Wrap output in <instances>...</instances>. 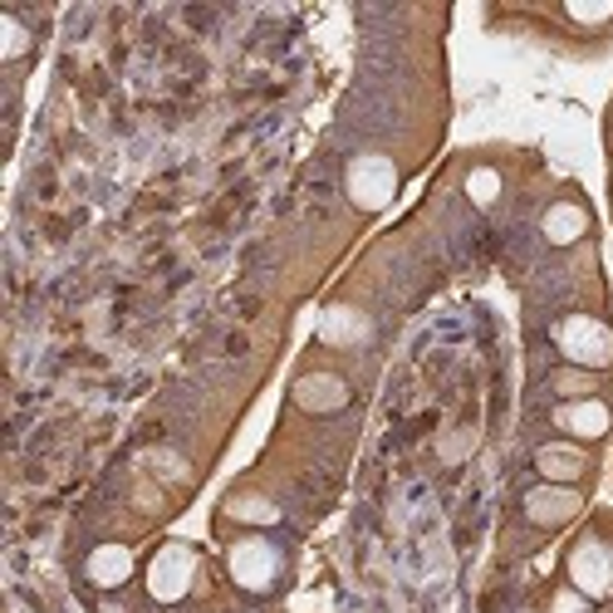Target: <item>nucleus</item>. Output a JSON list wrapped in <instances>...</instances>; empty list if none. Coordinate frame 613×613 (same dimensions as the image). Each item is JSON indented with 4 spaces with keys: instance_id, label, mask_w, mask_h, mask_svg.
I'll return each instance as SVG.
<instances>
[{
    "instance_id": "obj_12",
    "label": "nucleus",
    "mask_w": 613,
    "mask_h": 613,
    "mask_svg": "<svg viewBox=\"0 0 613 613\" xmlns=\"http://www.w3.org/2000/svg\"><path fill=\"white\" fill-rule=\"evenodd\" d=\"M466 192L476 196V202H496V192H500V177L490 167H476L471 177H466Z\"/></svg>"
},
{
    "instance_id": "obj_9",
    "label": "nucleus",
    "mask_w": 613,
    "mask_h": 613,
    "mask_svg": "<svg viewBox=\"0 0 613 613\" xmlns=\"http://www.w3.org/2000/svg\"><path fill=\"white\" fill-rule=\"evenodd\" d=\"M294 398L304 402V408H314V412H334L349 402V388L339 383V378H329V373H314V378H304L300 388H294Z\"/></svg>"
},
{
    "instance_id": "obj_1",
    "label": "nucleus",
    "mask_w": 613,
    "mask_h": 613,
    "mask_svg": "<svg viewBox=\"0 0 613 613\" xmlns=\"http://www.w3.org/2000/svg\"><path fill=\"white\" fill-rule=\"evenodd\" d=\"M555 343L570 363L580 368H609L613 363V329L604 319H588V314H570L555 329Z\"/></svg>"
},
{
    "instance_id": "obj_6",
    "label": "nucleus",
    "mask_w": 613,
    "mask_h": 613,
    "mask_svg": "<svg viewBox=\"0 0 613 613\" xmlns=\"http://www.w3.org/2000/svg\"><path fill=\"white\" fill-rule=\"evenodd\" d=\"M555 422L564 427V432H574V437H604L609 432V408L599 398L564 402V408L555 412Z\"/></svg>"
},
{
    "instance_id": "obj_5",
    "label": "nucleus",
    "mask_w": 613,
    "mask_h": 613,
    "mask_svg": "<svg viewBox=\"0 0 613 613\" xmlns=\"http://www.w3.org/2000/svg\"><path fill=\"white\" fill-rule=\"evenodd\" d=\"M231 574H236V584L241 588H270L275 584V574H280V555H275V545H265V539H241L236 549H231Z\"/></svg>"
},
{
    "instance_id": "obj_4",
    "label": "nucleus",
    "mask_w": 613,
    "mask_h": 613,
    "mask_svg": "<svg viewBox=\"0 0 613 613\" xmlns=\"http://www.w3.org/2000/svg\"><path fill=\"white\" fill-rule=\"evenodd\" d=\"M570 580L584 599H609L613 594V555L599 539H580L570 555Z\"/></svg>"
},
{
    "instance_id": "obj_13",
    "label": "nucleus",
    "mask_w": 613,
    "mask_h": 613,
    "mask_svg": "<svg viewBox=\"0 0 613 613\" xmlns=\"http://www.w3.org/2000/svg\"><path fill=\"white\" fill-rule=\"evenodd\" d=\"M549 613H588V599L580 588H560V594L549 599Z\"/></svg>"
},
{
    "instance_id": "obj_10",
    "label": "nucleus",
    "mask_w": 613,
    "mask_h": 613,
    "mask_svg": "<svg viewBox=\"0 0 613 613\" xmlns=\"http://www.w3.org/2000/svg\"><path fill=\"white\" fill-rule=\"evenodd\" d=\"M588 231V216H584V206H574V202H560V206H549L545 212V236L555 241V245H570V241H580Z\"/></svg>"
},
{
    "instance_id": "obj_2",
    "label": "nucleus",
    "mask_w": 613,
    "mask_h": 613,
    "mask_svg": "<svg viewBox=\"0 0 613 613\" xmlns=\"http://www.w3.org/2000/svg\"><path fill=\"white\" fill-rule=\"evenodd\" d=\"M392 192H398V167L388 163V157H378V153H368V157H353V167H349V196L359 206H388L392 202Z\"/></svg>"
},
{
    "instance_id": "obj_11",
    "label": "nucleus",
    "mask_w": 613,
    "mask_h": 613,
    "mask_svg": "<svg viewBox=\"0 0 613 613\" xmlns=\"http://www.w3.org/2000/svg\"><path fill=\"white\" fill-rule=\"evenodd\" d=\"M539 471H545L549 481H574V476L584 471V457L570 447H545L539 451Z\"/></svg>"
},
{
    "instance_id": "obj_3",
    "label": "nucleus",
    "mask_w": 613,
    "mask_h": 613,
    "mask_svg": "<svg viewBox=\"0 0 613 613\" xmlns=\"http://www.w3.org/2000/svg\"><path fill=\"white\" fill-rule=\"evenodd\" d=\"M196 580V555L187 545H167V549H157L153 564H147V588H153V599H182L192 588Z\"/></svg>"
},
{
    "instance_id": "obj_8",
    "label": "nucleus",
    "mask_w": 613,
    "mask_h": 613,
    "mask_svg": "<svg viewBox=\"0 0 613 613\" xmlns=\"http://www.w3.org/2000/svg\"><path fill=\"white\" fill-rule=\"evenodd\" d=\"M525 510H531V520H539V525H555L564 515L580 510V496H574V490H560V486H539L525 496Z\"/></svg>"
},
{
    "instance_id": "obj_14",
    "label": "nucleus",
    "mask_w": 613,
    "mask_h": 613,
    "mask_svg": "<svg viewBox=\"0 0 613 613\" xmlns=\"http://www.w3.org/2000/svg\"><path fill=\"white\" fill-rule=\"evenodd\" d=\"M0 25H6V59H16V55H25V45H30V40H25L20 20H16V16H6V20H0Z\"/></svg>"
},
{
    "instance_id": "obj_15",
    "label": "nucleus",
    "mask_w": 613,
    "mask_h": 613,
    "mask_svg": "<svg viewBox=\"0 0 613 613\" xmlns=\"http://www.w3.org/2000/svg\"><path fill=\"white\" fill-rule=\"evenodd\" d=\"M570 16H574V20H584V25H594V20H609V16H613V6H570Z\"/></svg>"
},
{
    "instance_id": "obj_7",
    "label": "nucleus",
    "mask_w": 613,
    "mask_h": 613,
    "mask_svg": "<svg viewBox=\"0 0 613 613\" xmlns=\"http://www.w3.org/2000/svg\"><path fill=\"white\" fill-rule=\"evenodd\" d=\"M128 574H133V555L123 545H98L94 555H89V580L98 588H118V584H128Z\"/></svg>"
}]
</instances>
